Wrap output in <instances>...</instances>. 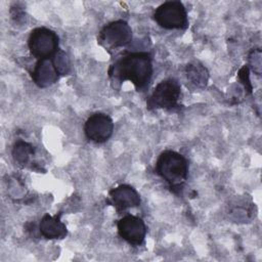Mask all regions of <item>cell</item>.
<instances>
[{"instance_id":"6da1fadb","label":"cell","mask_w":262,"mask_h":262,"mask_svg":"<svg viewBox=\"0 0 262 262\" xmlns=\"http://www.w3.org/2000/svg\"><path fill=\"white\" fill-rule=\"evenodd\" d=\"M152 61L148 52H131L120 57L108 70V76L123 83L130 81L137 91L144 90L152 76Z\"/></svg>"},{"instance_id":"7a4b0ae2","label":"cell","mask_w":262,"mask_h":262,"mask_svg":"<svg viewBox=\"0 0 262 262\" xmlns=\"http://www.w3.org/2000/svg\"><path fill=\"white\" fill-rule=\"evenodd\" d=\"M156 171L175 192V189H180L187 179L188 163L181 154L168 149L160 154Z\"/></svg>"},{"instance_id":"3957f363","label":"cell","mask_w":262,"mask_h":262,"mask_svg":"<svg viewBox=\"0 0 262 262\" xmlns=\"http://www.w3.org/2000/svg\"><path fill=\"white\" fill-rule=\"evenodd\" d=\"M59 38L48 28L38 27L32 30L28 38V47L31 54L39 59L50 58L58 52Z\"/></svg>"},{"instance_id":"277c9868","label":"cell","mask_w":262,"mask_h":262,"mask_svg":"<svg viewBox=\"0 0 262 262\" xmlns=\"http://www.w3.org/2000/svg\"><path fill=\"white\" fill-rule=\"evenodd\" d=\"M155 21L166 30H183L188 26L187 12L182 2L166 1L154 11Z\"/></svg>"},{"instance_id":"5b68a950","label":"cell","mask_w":262,"mask_h":262,"mask_svg":"<svg viewBox=\"0 0 262 262\" xmlns=\"http://www.w3.org/2000/svg\"><path fill=\"white\" fill-rule=\"evenodd\" d=\"M181 88L177 80L173 78L161 81L154 89L152 93L146 100L148 110H173L178 105Z\"/></svg>"},{"instance_id":"8992f818","label":"cell","mask_w":262,"mask_h":262,"mask_svg":"<svg viewBox=\"0 0 262 262\" xmlns=\"http://www.w3.org/2000/svg\"><path fill=\"white\" fill-rule=\"evenodd\" d=\"M132 40V29L123 19L105 25L98 34L97 41L104 49H117L129 44Z\"/></svg>"},{"instance_id":"52a82bcc","label":"cell","mask_w":262,"mask_h":262,"mask_svg":"<svg viewBox=\"0 0 262 262\" xmlns=\"http://www.w3.org/2000/svg\"><path fill=\"white\" fill-rule=\"evenodd\" d=\"M114 132L112 118L103 113H94L84 124V133L87 139L95 143L107 141Z\"/></svg>"},{"instance_id":"ba28073f","label":"cell","mask_w":262,"mask_h":262,"mask_svg":"<svg viewBox=\"0 0 262 262\" xmlns=\"http://www.w3.org/2000/svg\"><path fill=\"white\" fill-rule=\"evenodd\" d=\"M119 235L132 246H140L143 244L146 235V225L144 221L134 215H126L117 223Z\"/></svg>"},{"instance_id":"9c48e42d","label":"cell","mask_w":262,"mask_h":262,"mask_svg":"<svg viewBox=\"0 0 262 262\" xmlns=\"http://www.w3.org/2000/svg\"><path fill=\"white\" fill-rule=\"evenodd\" d=\"M111 204L118 212L140 205V196L135 188L128 184H121L108 192Z\"/></svg>"},{"instance_id":"30bf717a","label":"cell","mask_w":262,"mask_h":262,"mask_svg":"<svg viewBox=\"0 0 262 262\" xmlns=\"http://www.w3.org/2000/svg\"><path fill=\"white\" fill-rule=\"evenodd\" d=\"M59 76L60 75L53 62L52 57L39 59L31 72L32 80L41 88L54 84L59 79Z\"/></svg>"},{"instance_id":"8fae6325","label":"cell","mask_w":262,"mask_h":262,"mask_svg":"<svg viewBox=\"0 0 262 262\" xmlns=\"http://www.w3.org/2000/svg\"><path fill=\"white\" fill-rule=\"evenodd\" d=\"M61 214H45L39 223V231L47 239H60L67 236L68 229L66 224L60 220Z\"/></svg>"},{"instance_id":"7c38bea8","label":"cell","mask_w":262,"mask_h":262,"mask_svg":"<svg viewBox=\"0 0 262 262\" xmlns=\"http://www.w3.org/2000/svg\"><path fill=\"white\" fill-rule=\"evenodd\" d=\"M186 75L191 83L198 87H205L209 80L207 69L198 62L186 66Z\"/></svg>"},{"instance_id":"4fadbf2b","label":"cell","mask_w":262,"mask_h":262,"mask_svg":"<svg viewBox=\"0 0 262 262\" xmlns=\"http://www.w3.org/2000/svg\"><path fill=\"white\" fill-rule=\"evenodd\" d=\"M34 155L33 146L25 141H17L12 149L13 160L19 165H27Z\"/></svg>"},{"instance_id":"5bb4252c","label":"cell","mask_w":262,"mask_h":262,"mask_svg":"<svg viewBox=\"0 0 262 262\" xmlns=\"http://www.w3.org/2000/svg\"><path fill=\"white\" fill-rule=\"evenodd\" d=\"M52 59L59 75H68L71 69V62L66 52L62 50L58 51L54 56H52Z\"/></svg>"},{"instance_id":"9a60e30c","label":"cell","mask_w":262,"mask_h":262,"mask_svg":"<svg viewBox=\"0 0 262 262\" xmlns=\"http://www.w3.org/2000/svg\"><path fill=\"white\" fill-rule=\"evenodd\" d=\"M250 61H251V63L253 66L254 71L258 75H260V73H261V71H260V69H261V52H260L259 49L258 50L254 49L252 51V53L250 55Z\"/></svg>"},{"instance_id":"2e32d148","label":"cell","mask_w":262,"mask_h":262,"mask_svg":"<svg viewBox=\"0 0 262 262\" xmlns=\"http://www.w3.org/2000/svg\"><path fill=\"white\" fill-rule=\"evenodd\" d=\"M238 77L241 79V81L244 83L245 87H246V90H248L249 92L252 91V85L250 83V80H249V69L248 67H243L239 72H238Z\"/></svg>"}]
</instances>
